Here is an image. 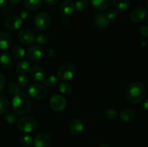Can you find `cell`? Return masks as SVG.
Segmentation results:
<instances>
[{"label": "cell", "mask_w": 148, "mask_h": 147, "mask_svg": "<svg viewBox=\"0 0 148 147\" xmlns=\"http://www.w3.org/2000/svg\"><path fill=\"white\" fill-rule=\"evenodd\" d=\"M146 89L145 85L141 82H133L127 86L126 89V97L127 100L133 104L141 102L145 95Z\"/></svg>", "instance_id": "obj_1"}, {"label": "cell", "mask_w": 148, "mask_h": 147, "mask_svg": "<svg viewBox=\"0 0 148 147\" xmlns=\"http://www.w3.org/2000/svg\"><path fill=\"white\" fill-rule=\"evenodd\" d=\"M12 105L15 113L23 115L30 112L31 110L32 102L28 95L20 93L14 97Z\"/></svg>", "instance_id": "obj_2"}, {"label": "cell", "mask_w": 148, "mask_h": 147, "mask_svg": "<svg viewBox=\"0 0 148 147\" xmlns=\"http://www.w3.org/2000/svg\"><path fill=\"white\" fill-rule=\"evenodd\" d=\"M37 121L30 116H25L17 120V127L21 131L27 133L33 132L37 128Z\"/></svg>", "instance_id": "obj_3"}, {"label": "cell", "mask_w": 148, "mask_h": 147, "mask_svg": "<svg viewBox=\"0 0 148 147\" xmlns=\"http://www.w3.org/2000/svg\"><path fill=\"white\" fill-rule=\"evenodd\" d=\"M76 69L71 63H65L61 66L58 69L57 74L60 79L63 81L71 80L75 76Z\"/></svg>", "instance_id": "obj_4"}, {"label": "cell", "mask_w": 148, "mask_h": 147, "mask_svg": "<svg viewBox=\"0 0 148 147\" xmlns=\"http://www.w3.org/2000/svg\"><path fill=\"white\" fill-rule=\"evenodd\" d=\"M29 97L36 99H41L47 95V90L44 86L39 84H32L27 88Z\"/></svg>", "instance_id": "obj_5"}, {"label": "cell", "mask_w": 148, "mask_h": 147, "mask_svg": "<svg viewBox=\"0 0 148 147\" xmlns=\"http://www.w3.org/2000/svg\"><path fill=\"white\" fill-rule=\"evenodd\" d=\"M51 17L47 13L40 12L35 18V24L38 30H46L51 25Z\"/></svg>", "instance_id": "obj_6"}, {"label": "cell", "mask_w": 148, "mask_h": 147, "mask_svg": "<svg viewBox=\"0 0 148 147\" xmlns=\"http://www.w3.org/2000/svg\"><path fill=\"white\" fill-rule=\"evenodd\" d=\"M50 107L57 112L64 110L66 107V100L62 95H54L50 99Z\"/></svg>", "instance_id": "obj_7"}, {"label": "cell", "mask_w": 148, "mask_h": 147, "mask_svg": "<svg viewBox=\"0 0 148 147\" xmlns=\"http://www.w3.org/2000/svg\"><path fill=\"white\" fill-rule=\"evenodd\" d=\"M51 144V137L46 133H40L35 136L33 145L35 147H49Z\"/></svg>", "instance_id": "obj_8"}, {"label": "cell", "mask_w": 148, "mask_h": 147, "mask_svg": "<svg viewBox=\"0 0 148 147\" xmlns=\"http://www.w3.org/2000/svg\"><path fill=\"white\" fill-rule=\"evenodd\" d=\"M43 55V48L38 45L33 46L28 49L27 56L31 62H37L42 58Z\"/></svg>", "instance_id": "obj_9"}, {"label": "cell", "mask_w": 148, "mask_h": 147, "mask_svg": "<svg viewBox=\"0 0 148 147\" xmlns=\"http://www.w3.org/2000/svg\"><path fill=\"white\" fill-rule=\"evenodd\" d=\"M130 17L134 22H141L147 18V11L143 7H137L131 12Z\"/></svg>", "instance_id": "obj_10"}, {"label": "cell", "mask_w": 148, "mask_h": 147, "mask_svg": "<svg viewBox=\"0 0 148 147\" xmlns=\"http://www.w3.org/2000/svg\"><path fill=\"white\" fill-rule=\"evenodd\" d=\"M23 24V20L20 17L16 15H12L6 18L4 21V25L10 30H16L20 28Z\"/></svg>", "instance_id": "obj_11"}, {"label": "cell", "mask_w": 148, "mask_h": 147, "mask_svg": "<svg viewBox=\"0 0 148 147\" xmlns=\"http://www.w3.org/2000/svg\"><path fill=\"white\" fill-rule=\"evenodd\" d=\"M18 39L25 46H30L36 40V37L33 33L26 29L20 30L18 33Z\"/></svg>", "instance_id": "obj_12"}, {"label": "cell", "mask_w": 148, "mask_h": 147, "mask_svg": "<svg viewBox=\"0 0 148 147\" xmlns=\"http://www.w3.org/2000/svg\"><path fill=\"white\" fill-rule=\"evenodd\" d=\"M94 23L95 26L100 29H106L110 24V20L104 12L98 13L94 17Z\"/></svg>", "instance_id": "obj_13"}, {"label": "cell", "mask_w": 148, "mask_h": 147, "mask_svg": "<svg viewBox=\"0 0 148 147\" xmlns=\"http://www.w3.org/2000/svg\"><path fill=\"white\" fill-rule=\"evenodd\" d=\"M30 76L36 82H42L45 79V71L40 65H35L30 69Z\"/></svg>", "instance_id": "obj_14"}, {"label": "cell", "mask_w": 148, "mask_h": 147, "mask_svg": "<svg viewBox=\"0 0 148 147\" xmlns=\"http://www.w3.org/2000/svg\"><path fill=\"white\" fill-rule=\"evenodd\" d=\"M74 10H75L74 3L69 0H66V1H63L59 7L60 14L64 17H67V16L72 14L74 12Z\"/></svg>", "instance_id": "obj_15"}, {"label": "cell", "mask_w": 148, "mask_h": 147, "mask_svg": "<svg viewBox=\"0 0 148 147\" xmlns=\"http://www.w3.org/2000/svg\"><path fill=\"white\" fill-rule=\"evenodd\" d=\"M69 130L74 135H79L84 130V124L80 119H75L71 122Z\"/></svg>", "instance_id": "obj_16"}, {"label": "cell", "mask_w": 148, "mask_h": 147, "mask_svg": "<svg viewBox=\"0 0 148 147\" xmlns=\"http://www.w3.org/2000/svg\"><path fill=\"white\" fill-rule=\"evenodd\" d=\"M12 37L9 33L4 31H0V48L2 50L8 49L12 45Z\"/></svg>", "instance_id": "obj_17"}, {"label": "cell", "mask_w": 148, "mask_h": 147, "mask_svg": "<svg viewBox=\"0 0 148 147\" xmlns=\"http://www.w3.org/2000/svg\"><path fill=\"white\" fill-rule=\"evenodd\" d=\"M0 63L4 69H10L13 65V58L10 53L3 52L0 56Z\"/></svg>", "instance_id": "obj_18"}, {"label": "cell", "mask_w": 148, "mask_h": 147, "mask_svg": "<svg viewBox=\"0 0 148 147\" xmlns=\"http://www.w3.org/2000/svg\"><path fill=\"white\" fill-rule=\"evenodd\" d=\"M136 116V112L131 108H127L121 112L119 115V119L121 122H128L133 120Z\"/></svg>", "instance_id": "obj_19"}, {"label": "cell", "mask_w": 148, "mask_h": 147, "mask_svg": "<svg viewBox=\"0 0 148 147\" xmlns=\"http://www.w3.org/2000/svg\"><path fill=\"white\" fill-rule=\"evenodd\" d=\"M92 7L96 10H105L109 7L111 4V0H91Z\"/></svg>", "instance_id": "obj_20"}, {"label": "cell", "mask_w": 148, "mask_h": 147, "mask_svg": "<svg viewBox=\"0 0 148 147\" xmlns=\"http://www.w3.org/2000/svg\"><path fill=\"white\" fill-rule=\"evenodd\" d=\"M42 0H25L24 5L28 10H36L41 6Z\"/></svg>", "instance_id": "obj_21"}, {"label": "cell", "mask_w": 148, "mask_h": 147, "mask_svg": "<svg viewBox=\"0 0 148 147\" xmlns=\"http://www.w3.org/2000/svg\"><path fill=\"white\" fill-rule=\"evenodd\" d=\"M30 69H31V64L27 61H23L17 63V70L21 74H25L29 71H30Z\"/></svg>", "instance_id": "obj_22"}, {"label": "cell", "mask_w": 148, "mask_h": 147, "mask_svg": "<svg viewBox=\"0 0 148 147\" xmlns=\"http://www.w3.org/2000/svg\"><path fill=\"white\" fill-rule=\"evenodd\" d=\"M114 5L120 11H125L130 7L129 0H111Z\"/></svg>", "instance_id": "obj_23"}, {"label": "cell", "mask_w": 148, "mask_h": 147, "mask_svg": "<svg viewBox=\"0 0 148 147\" xmlns=\"http://www.w3.org/2000/svg\"><path fill=\"white\" fill-rule=\"evenodd\" d=\"M12 52L13 56L17 59H23L25 55V51L24 48L20 45H15L13 46Z\"/></svg>", "instance_id": "obj_24"}, {"label": "cell", "mask_w": 148, "mask_h": 147, "mask_svg": "<svg viewBox=\"0 0 148 147\" xmlns=\"http://www.w3.org/2000/svg\"><path fill=\"white\" fill-rule=\"evenodd\" d=\"M75 8L78 12H83L89 6V2L88 0H77L75 3Z\"/></svg>", "instance_id": "obj_25"}, {"label": "cell", "mask_w": 148, "mask_h": 147, "mask_svg": "<svg viewBox=\"0 0 148 147\" xmlns=\"http://www.w3.org/2000/svg\"><path fill=\"white\" fill-rule=\"evenodd\" d=\"M10 107V103L6 98H0V115L7 113Z\"/></svg>", "instance_id": "obj_26"}, {"label": "cell", "mask_w": 148, "mask_h": 147, "mask_svg": "<svg viewBox=\"0 0 148 147\" xmlns=\"http://www.w3.org/2000/svg\"><path fill=\"white\" fill-rule=\"evenodd\" d=\"M59 91L64 95H69L72 92V86L66 82H62L59 84Z\"/></svg>", "instance_id": "obj_27"}, {"label": "cell", "mask_w": 148, "mask_h": 147, "mask_svg": "<svg viewBox=\"0 0 148 147\" xmlns=\"http://www.w3.org/2000/svg\"><path fill=\"white\" fill-rule=\"evenodd\" d=\"M8 89L9 92L14 96H16L20 93V86L15 82H11L9 85Z\"/></svg>", "instance_id": "obj_28"}, {"label": "cell", "mask_w": 148, "mask_h": 147, "mask_svg": "<svg viewBox=\"0 0 148 147\" xmlns=\"http://www.w3.org/2000/svg\"><path fill=\"white\" fill-rule=\"evenodd\" d=\"M4 119L7 121L8 123L12 124L15 123L16 122H17L18 120V118H17V115H16L15 112H9L7 113H6L5 116H4Z\"/></svg>", "instance_id": "obj_29"}, {"label": "cell", "mask_w": 148, "mask_h": 147, "mask_svg": "<svg viewBox=\"0 0 148 147\" xmlns=\"http://www.w3.org/2000/svg\"><path fill=\"white\" fill-rule=\"evenodd\" d=\"M20 144L25 147H30L33 145V140L30 135H23L20 138Z\"/></svg>", "instance_id": "obj_30"}, {"label": "cell", "mask_w": 148, "mask_h": 147, "mask_svg": "<svg viewBox=\"0 0 148 147\" xmlns=\"http://www.w3.org/2000/svg\"><path fill=\"white\" fill-rule=\"evenodd\" d=\"M45 84L47 86H49V87H53V86H55L58 83V79L56 78V76H53V75H51V76H48L47 78H46L44 80Z\"/></svg>", "instance_id": "obj_31"}, {"label": "cell", "mask_w": 148, "mask_h": 147, "mask_svg": "<svg viewBox=\"0 0 148 147\" xmlns=\"http://www.w3.org/2000/svg\"><path fill=\"white\" fill-rule=\"evenodd\" d=\"M17 82H18V84L20 87L22 88H25L27 87L28 85L29 79L26 75L25 74H20V76L17 78Z\"/></svg>", "instance_id": "obj_32"}, {"label": "cell", "mask_w": 148, "mask_h": 147, "mask_svg": "<svg viewBox=\"0 0 148 147\" xmlns=\"http://www.w3.org/2000/svg\"><path fill=\"white\" fill-rule=\"evenodd\" d=\"M105 116L109 120H115L118 117V112L113 109H108L106 110Z\"/></svg>", "instance_id": "obj_33"}, {"label": "cell", "mask_w": 148, "mask_h": 147, "mask_svg": "<svg viewBox=\"0 0 148 147\" xmlns=\"http://www.w3.org/2000/svg\"><path fill=\"white\" fill-rule=\"evenodd\" d=\"M48 36L46 35L44 33H41V34L38 35L37 37H36V40L37 41V43L40 45H44L46 44L48 42Z\"/></svg>", "instance_id": "obj_34"}, {"label": "cell", "mask_w": 148, "mask_h": 147, "mask_svg": "<svg viewBox=\"0 0 148 147\" xmlns=\"http://www.w3.org/2000/svg\"><path fill=\"white\" fill-rule=\"evenodd\" d=\"M105 13L110 21L116 19L117 16H118V12H117V10H114V9H111V10H108V11Z\"/></svg>", "instance_id": "obj_35"}, {"label": "cell", "mask_w": 148, "mask_h": 147, "mask_svg": "<svg viewBox=\"0 0 148 147\" xmlns=\"http://www.w3.org/2000/svg\"><path fill=\"white\" fill-rule=\"evenodd\" d=\"M140 33L143 37H148V27L146 25H143L140 27Z\"/></svg>", "instance_id": "obj_36"}, {"label": "cell", "mask_w": 148, "mask_h": 147, "mask_svg": "<svg viewBox=\"0 0 148 147\" xmlns=\"http://www.w3.org/2000/svg\"><path fill=\"white\" fill-rule=\"evenodd\" d=\"M5 85V78L1 74H0V90L3 89Z\"/></svg>", "instance_id": "obj_37"}, {"label": "cell", "mask_w": 148, "mask_h": 147, "mask_svg": "<svg viewBox=\"0 0 148 147\" xmlns=\"http://www.w3.org/2000/svg\"><path fill=\"white\" fill-rule=\"evenodd\" d=\"M20 18L23 20V19H24V20H26V19H27L29 17V13L27 12V11H25V10H24V11H22L21 12H20Z\"/></svg>", "instance_id": "obj_38"}, {"label": "cell", "mask_w": 148, "mask_h": 147, "mask_svg": "<svg viewBox=\"0 0 148 147\" xmlns=\"http://www.w3.org/2000/svg\"><path fill=\"white\" fill-rule=\"evenodd\" d=\"M43 1H44L45 3L47 4L48 5L53 6V5H56V4H57L59 0H43Z\"/></svg>", "instance_id": "obj_39"}, {"label": "cell", "mask_w": 148, "mask_h": 147, "mask_svg": "<svg viewBox=\"0 0 148 147\" xmlns=\"http://www.w3.org/2000/svg\"><path fill=\"white\" fill-rule=\"evenodd\" d=\"M46 53H47L48 56H49V57H51V58H53V56H55V53H54V51H53V49H51V48L48 49L47 51H46Z\"/></svg>", "instance_id": "obj_40"}, {"label": "cell", "mask_w": 148, "mask_h": 147, "mask_svg": "<svg viewBox=\"0 0 148 147\" xmlns=\"http://www.w3.org/2000/svg\"><path fill=\"white\" fill-rule=\"evenodd\" d=\"M142 106H143V108H144L145 110H148V98H147V99H145L143 101V104H142Z\"/></svg>", "instance_id": "obj_41"}, {"label": "cell", "mask_w": 148, "mask_h": 147, "mask_svg": "<svg viewBox=\"0 0 148 147\" xmlns=\"http://www.w3.org/2000/svg\"><path fill=\"white\" fill-rule=\"evenodd\" d=\"M7 0H0V8L5 7L7 4Z\"/></svg>", "instance_id": "obj_42"}, {"label": "cell", "mask_w": 148, "mask_h": 147, "mask_svg": "<svg viewBox=\"0 0 148 147\" xmlns=\"http://www.w3.org/2000/svg\"><path fill=\"white\" fill-rule=\"evenodd\" d=\"M147 40H145V39H143V40H141V45H142V46H147Z\"/></svg>", "instance_id": "obj_43"}, {"label": "cell", "mask_w": 148, "mask_h": 147, "mask_svg": "<svg viewBox=\"0 0 148 147\" xmlns=\"http://www.w3.org/2000/svg\"><path fill=\"white\" fill-rule=\"evenodd\" d=\"M9 1L12 4H17V3H20V1H22V0H9Z\"/></svg>", "instance_id": "obj_44"}, {"label": "cell", "mask_w": 148, "mask_h": 147, "mask_svg": "<svg viewBox=\"0 0 148 147\" xmlns=\"http://www.w3.org/2000/svg\"><path fill=\"white\" fill-rule=\"evenodd\" d=\"M99 147H110V146H108V145H107V144H101V145Z\"/></svg>", "instance_id": "obj_45"}, {"label": "cell", "mask_w": 148, "mask_h": 147, "mask_svg": "<svg viewBox=\"0 0 148 147\" xmlns=\"http://www.w3.org/2000/svg\"><path fill=\"white\" fill-rule=\"evenodd\" d=\"M147 10L148 11V1H147Z\"/></svg>", "instance_id": "obj_46"}, {"label": "cell", "mask_w": 148, "mask_h": 147, "mask_svg": "<svg viewBox=\"0 0 148 147\" xmlns=\"http://www.w3.org/2000/svg\"><path fill=\"white\" fill-rule=\"evenodd\" d=\"M147 22H148V16L147 17Z\"/></svg>", "instance_id": "obj_47"}]
</instances>
